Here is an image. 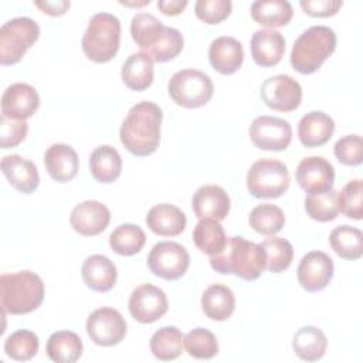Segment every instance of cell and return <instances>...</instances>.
Here are the masks:
<instances>
[{
    "label": "cell",
    "mask_w": 363,
    "mask_h": 363,
    "mask_svg": "<svg viewBox=\"0 0 363 363\" xmlns=\"http://www.w3.org/2000/svg\"><path fill=\"white\" fill-rule=\"evenodd\" d=\"M121 44V21L111 13H98L91 17L82 35L81 47L86 58L94 62L111 61Z\"/></svg>",
    "instance_id": "8992f818"
},
{
    "label": "cell",
    "mask_w": 363,
    "mask_h": 363,
    "mask_svg": "<svg viewBox=\"0 0 363 363\" xmlns=\"http://www.w3.org/2000/svg\"><path fill=\"white\" fill-rule=\"evenodd\" d=\"M86 332L95 345L113 346L123 340L126 335V322L119 311L102 306L88 316Z\"/></svg>",
    "instance_id": "7c38bea8"
},
{
    "label": "cell",
    "mask_w": 363,
    "mask_h": 363,
    "mask_svg": "<svg viewBox=\"0 0 363 363\" xmlns=\"http://www.w3.org/2000/svg\"><path fill=\"white\" fill-rule=\"evenodd\" d=\"M201 308L207 318L218 322L227 320L235 308L234 294L225 285H210L201 295Z\"/></svg>",
    "instance_id": "83f0119b"
},
{
    "label": "cell",
    "mask_w": 363,
    "mask_h": 363,
    "mask_svg": "<svg viewBox=\"0 0 363 363\" xmlns=\"http://www.w3.org/2000/svg\"><path fill=\"white\" fill-rule=\"evenodd\" d=\"M292 347L296 356L302 360L316 362L325 354L328 340L320 329L315 326H303L294 335Z\"/></svg>",
    "instance_id": "4dcf8cb0"
},
{
    "label": "cell",
    "mask_w": 363,
    "mask_h": 363,
    "mask_svg": "<svg viewBox=\"0 0 363 363\" xmlns=\"http://www.w3.org/2000/svg\"><path fill=\"white\" fill-rule=\"evenodd\" d=\"M333 132V119L320 111H312L303 115L298 123L299 140L306 147H319L328 143Z\"/></svg>",
    "instance_id": "cb8c5ba5"
},
{
    "label": "cell",
    "mask_w": 363,
    "mask_h": 363,
    "mask_svg": "<svg viewBox=\"0 0 363 363\" xmlns=\"http://www.w3.org/2000/svg\"><path fill=\"white\" fill-rule=\"evenodd\" d=\"M336 34L326 26H312L294 43L291 65L301 74H313L333 54Z\"/></svg>",
    "instance_id": "5b68a950"
},
{
    "label": "cell",
    "mask_w": 363,
    "mask_h": 363,
    "mask_svg": "<svg viewBox=\"0 0 363 363\" xmlns=\"http://www.w3.org/2000/svg\"><path fill=\"white\" fill-rule=\"evenodd\" d=\"M267 257L265 268L271 272H282L289 268L294 258L292 244L281 237H269L265 238L259 244Z\"/></svg>",
    "instance_id": "74e56055"
},
{
    "label": "cell",
    "mask_w": 363,
    "mask_h": 363,
    "mask_svg": "<svg viewBox=\"0 0 363 363\" xmlns=\"http://www.w3.org/2000/svg\"><path fill=\"white\" fill-rule=\"evenodd\" d=\"M332 250L345 259H359L363 254V233L352 225H339L329 235Z\"/></svg>",
    "instance_id": "d6a6232c"
},
{
    "label": "cell",
    "mask_w": 363,
    "mask_h": 363,
    "mask_svg": "<svg viewBox=\"0 0 363 363\" xmlns=\"http://www.w3.org/2000/svg\"><path fill=\"white\" fill-rule=\"evenodd\" d=\"M38 106V92L34 86L24 82L11 84L1 96V115L11 119L26 121L35 113Z\"/></svg>",
    "instance_id": "e0dca14e"
},
{
    "label": "cell",
    "mask_w": 363,
    "mask_h": 363,
    "mask_svg": "<svg viewBox=\"0 0 363 363\" xmlns=\"http://www.w3.org/2000/svg\"><path fill=\"white\" fill-rule=\"evenodd\" d=\"M162 109L150 101L133 105L123 119L119 130L121 142L135 156H149L156 152L160 142Z\"/></svg>",
    "instance_id": "6da1fadb"
},
{
    "label": "cell",
    "mask_w": 363,
    "mask_h": 363,
    "mask_svg": "<svg viewBox=\"0 0 363 363\" xmlns=\"http://www.w3.org/2000/svg\"><path fill=\"white\" fill-rule=\"evenodd\" d=\"M250 139L261 150H284L292 140V128L282 118L262 115L251 122Z\"/></svg>",
    "instance_id": "4fadbf2b"
},
{
    "label": "cell",
    "mask_w": 363,
    "mask_h": 363,
    "mask_svg": "<svg viewBox=\"0 0 363 363\" xmlns=\"http://www.w3.org/2000/svg\"><path fill=\"white\" fill-rule=\"evenodd\" d=\"M45 350L52 362L74 363L82 354V342L71 330H58L48 337Z\"/></svg>",
    "instance_id": "f546056e"
},
{
    "label": "cell",
    "mask_w": 363,
    "mask_h": 363,
    "mask_svg": "<svg viewBox=\"0 0 363 363\" xmlns=\"http://www.w3.org/2000/svg\"><path fill=\"white\" fill-rule=\"evenodd\" d=\"M333 152L336 159L346 166H359L363 160V142L359 135H346L340 138Z\"/></svg>",
    "instance_id": "7bdbcfd3"
},
{
    "label": "cell",
    "mask_w": 363,
    "mask_h": 363,
    "mask_svg": "<svg viewBox=\"0 0 363 363\" xmlns=\"http://www.w3.org/2000/svg\"><path fill=\"white\" fill-rule=\"evenodd\" d=\"M1 172L9 183L24 194L33 193L40 184V176L35 164L20 155H9L1 159Z\"/></svg>",
    "instance_id": "44dd1931"
},
{
    "label": "cell",
    "mask_w": 363,
    "mask_h": 363,
    "mask_svg": "<svg viewBox=\"0 0 363 363\" xmlns=\"http://www.w3.org/2000/svg\"><path fill=\"white\" fill-rule=\"evenodd\" d=\"M129 312L140 323H153L167 312L166 294L152 284H142L130 294Z\"/></svg>",
    "instance_id": "5bb4252c"
},
{
    "label": "cell",
    "mask_w": 363,
    "mask_h": 363,
    "mask_svg": "<svg viewBox=\"0 0 363 363\" xmlns=\"http://www.w3.org/2000/svg\"><path fill=\"white\" fill-rule=\"evenodd\" d=\"M337 207L349 218L362 220L363 217V183L360 179L350 180L337 191Z\"/></svg>",
    "instance_id": "b9f144b4"
},
{
    "label": "cell",
    "mask_w": 363,
    "mask_h": 363,
    "mask_svg": "<svg viewBox=\"0 0 363 363\" xmlns=\"http://www.w3.org/2000/svg\"><path fill=\"white\" fill-rule=\"evenodd\" d=\"M146 242L145 231L136 224H121L109 235L111 248L123 257L138 254Z\"/></svg>",
    "instance_id": "d590c367"
},
{
    "label": "cell",
    "mask_w": 363,
    "mask_h": 363,
    "mask_svg": "<svg viewBox=\"0 0 363 363\" xmlns=\"http://www.w3.org/2000/svg\"><path fill=\"white\" fill-rule=\"evenodd\" d=\"M38 346L40 342L34 332L27 329H18L6 339L4 352L13 360L26 362L37 354Z\"/></svg>",
    "instance_id": "f35d334b"
},
{
    "label": "cell",
    "mask_w": 363,
    "mask_h": 363,
    "mask_svg": "<svg viewBox=\"0 0 363 363\" xmlns=\"http://www.w3.org/2000/svg\"><path fill=\"white\" fill-rule=\"evenodd\" d=\"M233 9L230 0H197L194 4L196 16L206 24H218L225 20Z\"/></svg>",
    "instance_id": "ee69618b"
},
{
    "label": "cell",
    "mask_w": 363,
    "mask_h": 363,
    "mask_svg": "<svg viewBox=\"0 0 363 363\" xmlns=\"http://www.w3.org/2000/svg\"><path fill=\"white\" fill-rule=\"evenodd\" d=\"M248 221L254 231L262 235H274L284 227L285 216L278 206L264 203L252 208Z\"/></svg>",
    "instance_id": "8d00e7d4"
},
{
    "label": "cell",
    "mask_w": 363,
    "mask_h": 363,
    "mask_svg": "<svg viewBox=\"0 0 363 363\" xmlns=\"http://www.w3.org/2000/svg\"><path fill=\"white\" fill-rule=\"evenodd\" d=\"M122 81L132 91H145L153 82V61L145 52H133L122 65Z\"/></svg>",
    "instance_id": "f1b7e54d"
},
{
    "label": "cell",
    "mask_w": 363,
    "mask_h": 363,
    "mask_svg": "<svg viewBox=\"0 0 363 363\" xmlns=\"http://www.w3.org/2000/svg\"><path fill=\"white\" fill-rule=\"evenodd\" d=\"M295 177L298 184L309 194H319L330 190L335 183V169L322 156H309L299 162Z\"/></svg>",
    "instance_id": "9a60e30c"
},
{
    "label": "cell",
    "mask_w": 363,
    "mask_h": 363,
    "mask_svg": "<svg viewBox=\"0 0 363 363\" xmlns=\"http://www.w3.org/2000/svg\"><path fill=\"white\" fill-rule=\"evenodd\" d=\"M342 0H301L299 6L302 10L312 17H329L339 11Z\"/></svg>",
    "instance_id": "bcb514c9"
},
{
    "label": "cell",
    "mask_w": 363,
    "mask_h": 363,
    "mask_svg": "<svg viewBox=\"0 0 363 363\" xmlns=\"http://www.w3.org/2000/svg\"><path fill=\"white\" fill-rule=\"evenodd\" d=\"M208 60L217 72L223 75L234 74L241 68L244 61L242 45L234 37L221 35L211 41L208 48Z\"/></svg>",
    "instance_id": "ffe728a7"
},
{
    "label": "cell",
    "mask_w": 363,
    "mask_h": 363,
    "mask_svg": "<svg viewBox=\"0 0 363 363\" xmlns=\"http://www.w3.org/2000/svg\"><path fill=\"white\" fill-rule=\"evenodd\" d=\"M81 274L85 285L96 292H106L112 289L118 277L115 264L101 254L88 257L82 264Z\"/></svg>",
    "instance_id": "d4e9b609"
},
{
    "label": "cell",
    "mask_w": 363,
    "mask_h": 363,
    "mask_svg": "<svg viewBox=\"0 0 363 363\" xmlns=\"http://www.w3.org/2000/svg\"><path fill=\"white\" fill-rule=\"evenodd\" d=\"M190 265L187 250L174 241H162L153 245L147 255L149 269L159 278L174 281L182 278Z\"/></svg>",
    "instance_id": "30bf717a"
},
{
    "label": "cell",
    "mask_w": 363,
    "mask_h": 363,
    "mask_svg": "<svg viewBox=\"0 0 363 363\" xmlns=\"http://www.w3.org/2000/svg\"><path fill=\"white\" fill-rule=\"evenodd\" d=\"M130 34L136 45L155 62H166L177 57L184 45L177 28L164 26L153 14L138 13L130 21Z\"/></svg>",
    "instance_id": "7a4b0ae2"
},
{
    "label": "cell",
    "mask_w": 363,
    "mask_h": 363,
    "mask_svg": "<svg viewBox=\"0 0 363 363\" xmlns=\"http://www.w3.org/2000/svg\"><path fill=\"white\" fill-rule=\"evenodd\" d=\"M333 261L323 251H311L298 265V281L308 292L325 289L333 277Z\"/></svg>",
    "instance_id": "2e32d148"
},
{
    "label": "cell",
    "mask_w": 363,
    "mask_h": 363,
    "mask_svg": "<svg viewBox=\"0 0 363 363\" xmlns=\"http://www.w3.org/2000/svg\"><path fill=\"white\" fill-rule=\"evenodd\" d=\"M28 125L26 121L11 119L4 115L0 118V145L1 149L14 147L26 139Z\"/></svg>",
    "instance_id": "f6af8a7d"
},
{
    "label": "cell",
    "mask_w": 363,
    "mask_h": 363,
    "mask_svg": "<svg viewBox=\"0 0 363 363\" xmlns=\"http://www.w3.org/2000/svg\"><path fill=\"white\" fill-rule=\"evenodd\" d=\"M285 52V38L274 28L257 30L251 38V54L257 65L274 67Z\"/></svg>",
    "instance_id": "7402d4cb"
},
{
    "label": "cell",
    "mask_w": 363,
    "mask_h": 363,
    "mask_svg": "<svg viewBox=\"0 0 363 363\" xmlns=\"http://www.w3.org/2000/svg\"><path fill=\"white\" fill-rule=\"evenodd\" d=\"M89 170L99 183L115 182L122 172V159L118 150L109 145H101L89 156Z\"/></svg>",
    "instance_id": "4316f807"
},
{
    "label": "cell",
    "mask_w": 363,
    "mask_h": 363,
    "mask_svg": "<svg viewBox=\"0 0 363 363\" xmlns=\"http://www.w3.org/2000/svg\"><path fill=\"white\" fill-rule=\"evenodd\" d=\"M0 298L3 312L24 315L35 311L44 299V284L31 271L3 274L0 278Z\"/></svg>",
    "instance_id": "277c9868"
},
{
    "label": "cell",
    "mask_w": 363,
    "mask_h": 363,
    "mask_svg": "<svg viewBox=\"0 0 363 363\" xmlns=\"http://www.w3.org/2000/svg\"><path fill=\"white\" fill-rule=\"evenodd\" d=\"M146 224L157 235L174 237L184 231L187 220L186 214L179 207L163 203L149 210Z\"/></svg>",
    "instance_id": "484cf974"
},
{
    "label": "cell",
    "mask_w": 363,
    "mask_h": 363,
    "mask_svg": "<svg viewBox=\"0 0 363 363\" xmlns=\"http://www.w3.org/2000/svg\"><path fill=\"white\" fill-rule=\"evenodd\" d=\"M169 95L177 105L183 108L204 106L213 96L214 86L211 78L193 68L177 71L169 81Z\"/></svg>",
    "instance_id": "ba28073f"
},
{
    "label": "cell",
    "mask_w": 363,
    "mask_h": 363,
    "mask_svg": "<svg viewBox=\"0 0 363 363\" xmlns=\"http://www.w3.org/2000/svg\"><path fill=\"white\" fill-rule=\"evenodd\" d=\"M111 221V211L96 200H86L77 204L69 217L71 227L81 235L92 237L101 234Z\"/></svg>",
    "instance_id": "ac0fdd59"
},
{
    "label": "cell",
    "mask_w": 363,
    "mask_h": 363,
    "mask_svg": "<svg viewBox=\"0 0 363 363\" xmlns=\"http://www.w3.org/2000/svg\"><path fill=\"white\" fill-rule=\"evenodd\" d=\"M305 210L312 220H316L320 223L335 220L339 214L337 191L335 189H330L325 193L306 196Z\"/></svg>",
    "instance_id": "ab89813d"
},
{
    "label": "cell",
    "mask_w": 363,
    "mask_h": 363,
    "mask_svg": "<svg viewBox=\"0 0 363 363\" xmlns=\"http://www.w3.org/2000/svg\"><path fill=\"white\" fill-rule=\"evenodd\" d=\"M193 241L201 252L214 255L224 248L227 237L224 228L217 220L203 218L196 224L193 230Z\"/></svg>",
    "instance_id": "e575fe53"
},
{
    "label": "cell",
    "mask_w": 363,
    "mask_h": 363,
    "mask_svg": "<svg viewBox=\"0 0 363 363\" xmlns=\"http://www.w3.org/2000/svg\"><path fill=\"white\" fill-rule=\"evenodd\" d=\"M187 6V0H159L157 9L166 16L180 14Z\"/></svg>",
    "instance_id": "c3c4849f"
},
{
    "label": "cell",
    "mask_w": 363,
    "mask_h": 363,
    "mask_svg": "<svg viewBox=\"0 0 363 363\" xmlns=\"http://www.w3.org/2000/svg\"><path fill=\"white\" fill-rule=\"evenodd\" d=\"M230 204L227 191L216 184H204L199 187L191 200L193 211L200 220H224L230 211Z\"/></svg>",
    "instance_id": "d6986e66"
},
{
    "label": "cell",
    "mask_w": 363,
    "mask_h": 363,
    "mask_svg": "<svg viewBox=\"0 0 363 363\" xmlns=\"http://www.w3.org/2000/svg\"><path fill=\"white\" fill-rule=\"evenodd\" d=\"M183 333L176 326H163L152 335L150 350L159 360H174L183 352Z\"/></svg>",
    "instance_id": "836d02e7"
},
{
    "label": "cell",
    "mask_w": 363,
    "mask_h": 363,
    "mask_svg": "<svg viewBox=\"0 0 363 363\" xmlns=\"http://www.w3.org/2000/svg\"><path fill=\"white\" fill-rule=\"evenodd\" d=\"M183 343L187 353L194 359H211L218 353V343L213 332L204 328H196L190 330Z\"/></svg>",
    "instance_id": "60d3db41"
},
{
    "label": "cell",
    "mask_w": 363,
    "mask_h": 363,
    "mask_svg": "<svg viewBox=\"0 0 363 363\" xmlns=\"http://www.w3.org/2000/svg\"><path fill=\"white\" fill-rule=\"evenodd\" d=\"M264 104L279 112L295 111L302 101V88L291 75L279 74L265 79L259 88Z\"/></svg>",
    "instance_id": "8fae6325"
},
{
    "label": "cell",
    "mask_w": 363,
    "mask_h": 363,
    "mask_svg": "<svg viewBox=\"0 0 363 363\" xmlns=\"http://www.w3.org/2000/svg\"><path fill=\"white\" fill-rule=\"evenodd\" d=\"M210 265L220 274H234L244 281L257 279L267 265V257L259 244L244 237H227L224 248L210 255Z\"/></svg>",
    "instance_id": "3957f363"
},
{
    "label": "cell",
    "mask_w": 363,
    "mask_h": 363,
    "mask_svg": "<svg viewBox=\"0 0 363 363\" xmlns=\"http://www.w3.org/2000/svg\"><path fill=\"white\" fill-rule=\"evenodd\" d=\"M292 14V6L286 0H257L251 4V17L261 26H286Z\"/></svg>",
    "instance_id": "1f68e13d"
},
{
    "label": "cell",
    "mask_w": 363,
    "mask_h": 363,
    "mask_svg": "<svg viewBox=\"0 0 363 363\" xmlns=\"http://www.w3.org/2000/svg\"><path fill=\"white\" fill-rule=\"evenodd\" d=\"M38 37L40 27L30 17H16L4 23L0 28L1 65H13L18 62Z\"/></svg>",
    "instance_id": "9c48e42d"
},
{
    "label": "cell",
    "mask_w": 363,
    "mask_h": 363,
    "mask_svg": "<svg viewBox=\"0 0 363 363\" xmlns=\"http://www.w3.org/2000/svg\"><path fill=\"white\" fill-rule=\"evenodd\" d=\"M44 164L51 179L58 183H65L77 176L79 159L69 145L54 143L44 155Z\"/></svg>",
    "instance_id": "603a6c76"
},
{
    "label": "cell",
    "mask_w": 363,
    "mask_h": 363,
    "mask_svg": "<svg viewBox=\"0 0 363 363\" xmlns=\"http://www.w3.org/2000/svg\"><path fill=\"white\" fill-rule=\"evenodd\" d=\"M35 6L48 16H62L71 6L67 0H57V1H35Z\"/></svg>",
    "instance_id": "7dc6e473"
},
{
    "label": "cell",
    "mask_w": 363,
    "mask_h": 363,
    "mask_svg": "<svg viewBox=\"0 0 363 363\" xmlns=\"http://www.w3.org/2000/svg\"><path fill=\"white\" fill-rule=\"evenodd\" d=\"M289 187L286 164L275 159H259L247 173V189L257 199H277Z\"/></svg>",
    "instance_id": "52a82bcc"
}]
</instances>
